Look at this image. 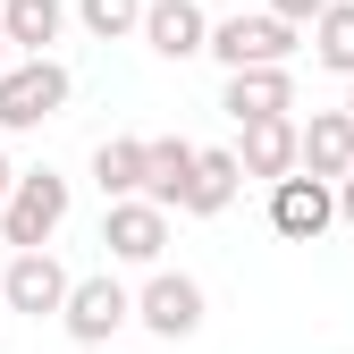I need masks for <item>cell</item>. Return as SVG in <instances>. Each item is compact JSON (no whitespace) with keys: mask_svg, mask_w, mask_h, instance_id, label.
<instances>
[{"mask_svg":"<svg viewBox=\"0 0 354 354\" xmlns=\"http://www.w3.org/2000/svg\"><path fill=\"white\" fill-rule=\"evenodd\" d=\"M68 93H76V76H68L51 51L9 59V68H0V136H26V127L59 118V110H68Z\"/></svg>","mask_w":354,"mask_h":354,"instance_id":"6da1fadb","label":"cell"},{"mask_svg":"<svg viewBox=\"0 0 354 354\" xmlns=\"http://www.w3.org/2000/svg\"><path fill=\"white\" fill-rule=\"evenodd\" d=\"M203 51L219 59V68H287L295 51H304V26H287V17H270V9H236V17H219L211 34H203Z\"/></svg>","mask_w":354,"mask_h":354,"instance_id":"7a4b0ae2","label":"cell"},{"mask_svg":"<svg viewBox=\"0 0 354 354\" xmlns=\"http://www.w3.org/2000/svg\"><path fill=\"white\" fill-rule=\"evenodd\" d=\"M59 219H68V177L59 169H17L9 177V203H0V236H9V253L17 245H51Z\"/></svg>","mask_w":354,"mask_h":354,"instance_id":"3957f363","label":"cell"},{"mask_svg":"<svg viewBox=\"0 0 354 354\" xmlns=\"http://www.w3.org/2000/svg\"><path fill=\"white\" fill-rule=\"evenodd\" d=\"M68 304V270L51 245H17L9 270H0V313H26V321H59Z\"/></svg>","mask_w":354,"mask_h":354,"instance_id":"277c9868","label":"cell"},{"mask_svg":"<svg viewBox=\"0 0 354 354\" xmlns=\"http://www.w3.org/2000/svg\"><path fill=\"white\" fill-rule=\"evenodd\" d=\"M127 321H136V295H127L110 270H93V279H68V304H59V329L76 337V346H110Z\"/></svg>","mask_w":354,"mask_h":354,"instance_id":"5b68a950","label":"cell"},{"mask_svg":"<svg viewBox=\"0 0 354 354\" xmlns=\"http://www.w3.org/2000/svg\"><path fill=\"white\" fill-rule=\"evenodd\" d=\"M203 313H211V304H203V279H186V270H160V261H152V279L136 287V321L152 329V337H194L203 329Z\"/></svg>","mask_w":354,"mask_h":354,"instance_id":"8992f818","label":"cell"},{"mask_svg":"<svg viewBox=\"0 0 354 354\" xmlns=\"http://www.w3.org/2000/svg\"><path fill=\"white\" fill-rule=\"evenodd\" d=\"M102 245H110V261H136V270H152V261L169 253V211L144 203V194L102 203Z\"/></svg>","mask_w":354,"mask_h":354,"instance_id":"52a82bcc","label":"cell"},{"mask_svg":"<svg viewBox=\"0 0 354 354\" xmlns=\"http://www.w3.org/2000/svg\"><path fill=\"white\" fill-rule=\"evenodd\" d=\"M329 219H337L329 177H313V169H287V177H270V228H279L287 245H313Z\"/></svg>","mask_w":354,"mask_h":354,"instance_id":"ba28073f","label":"cell"},{"mask_svg":"<svg viewBox=\"0 0 354 354\" xmlns=\"http://www.w3.org/2000/svg\"><path fill=\"white\" fill-rule=\"evenodd\" d=\"M219 110L228 118H287L295 110V68H228Z\"/></svg>","mask_w":354,"mask_h":354,"instance_id":"9c48e42d","label":"cell"},{"mask_svg":"<svg viewBox=\"0 0 354 354\" xmlns=\"http://www.w3.org/2000/svg\"><path fill=\"white\" fill-rule=\"evenodd\" d=\"M295 169H313V177L337 186V177L354 169V118L346 110H313V118L295 127Z\"/></svg>","mask_w":354,"mask_h":354,"instance_id":"30bf717a","label":"cell"},{"mask_svg":"<svg viewBox=\"0 0 354 354\" xmlns=\"http://www.w3.org/2000/svg\"><path fill=\"white\" fill-rule=\"evenodd\" d=\"M160 59H203V34H211V17H203V0H144V26H136Z\"/></svg>","mask_w":354,"mask_h":354,"instance_id":"8fae6325","label":"cell"},{"mask_svg":"<svg viewBox=\"0 0 354 354\" xmlns=\"http://www.w3.org/2000/svg\"><path fill=\"white\" fill-rule=\"evenodd\" d=\"M236 169L245 177H287L295 169V118H236Z\"/></svg>","mask_w":354,"mask_h":354,"instance_id":"7c38bea8","label":"cell"},{"mask_svg":"<svg viewBox=\"0 0 354 354\" xmlns=\"http://www.w3.org/2000/svg\"><path fill=\"white\" fill-rule=\"evenodd\" d=\"M186 177H194V144L186 136H144V203H160V211H177L186 203Z\"/></svg>","mask_w":354,"mask_h":354,"instance_id":"4fadbf2b","label":"cell"},{"mask_svg":"<svg viewBox=\"0 0 354 354\" xmlns=\"http://www.w3.org/2000/svg\"><path fill=\"white\" fill-rule=\"evenodd\" d=\"M236 194H245V169H236V152H203V144H194V177H186V203H177V211L219 219Z\"/></svg>","mask_w":354,"mask_h":354,"instance_id":"5bb4252c","label":"cell"},{"mask_svg":"<svg viewBox=\"0 0 354 354\" xmlns=\"http://www.w3.org/2000/svg\"><path fill=\"white\" fill-rule=\"evenodd\" d=\"M0 34L9 51H51L68 34V0H0Z\"/></svg>","mask_w":354,"mask_h":354,"instance_id":"9a60e30c","label":"cell"},{"mask_svg":"<svg viewBox=\"0 0 354 354\" xmlns=\"http://www.w3.org/2000/svg\"><path fill=\"white\" fill-rule=\"evenodd\" d=\"M93 186H102V203L136 194V186H144V136H110V144H93Z\"/></svg>","mask_w":354,"mask_h":354,"instance_id":"2e32d148","label":"cell"},{"mask_svg":"<svg viewBox=\"0 0 354 354\" xmlns=\"http://www.w3.org/2000/svg\"><path fill=\"white\" fill-rule=\"evenodd\" d=\"M304 34H313V59H321L329 76H354V0H329Z\"/></svg>","mask_w":354,"mask_h":354,"instance_id":"e0dca14e","label":"cell"},{"mask_svg":"<svg viewBox=\"0 0 354 354\" xmlns=\"http://www.w3.org/2000/svg\"><path fill=\"white\" fill-rule=\"evenodd\" d=\"M76 26L93 34V42H127L144 26V0H76Z\"/></svg>","mask_w":354,"mask_h":354,"instance_id":"ac0fdd59","label":"cell"},{"mask_svg":"<svg viewBox=\"0 0 354 354\" xmlns=\"http://www.w3.org/2000/svg\"><path fill=\"white\" fill-rule=\"evenodd\" d=\"M321 9H329V0H270V17H287V26H313Z\"/></svg>","mask_w":354,"mask_h":354,"instance_id":"d6986e66","label":"cell"},{"mask_svg":"<svg viewBox=\"0 0 354 354\" xmlns=\"http://www.w3.org/2000/svg\"><path fill=\"white\" fill-rule=\"evenodd\" d=\"M337 219H354V169L337 177Z\"/></svg>","mask_w":354,"mask_h":354,"instance_id":"ffe728a7","label":"cell"},{"mask_svg":"<svg viewBox=\"0 0 354 354\" xmlns=\"http://www.w3.org/2000/svg\"><path fill=\"white\" fill-rule=\"evenodd\" d=\"M9 177H17V169H9V152H0V203H9Z\"/></svg>","mask_w":354,"mask_h":354,"instance_id":"44dd1931","label":"cell"},{"mask_svg":"<svg viewBox=\"0 0 354 354\" xmlns=\"http://www.w3.org/2000/svg\"><path fill=\"white\" fill-rule=\"evenodd\" d=\"M346 118H354V76H346Z\"/></svg>","mask_w":354,"mask_h":354,"instance_id":"7402d4cb","label":"cell"},{"mask_svg":"<svg viewBox=\"0 0 354 354\" xmlns=\"http://www.w3.org/2000/svg\"><path fill=\"white\" fill-rule=\"evenodd\" d=\"M0 68H9V34H0Z\"/></svg>","mask_w":354,"mask_h":354,"instance_id":"603a6c76","label":"cell"}]
</instances>
